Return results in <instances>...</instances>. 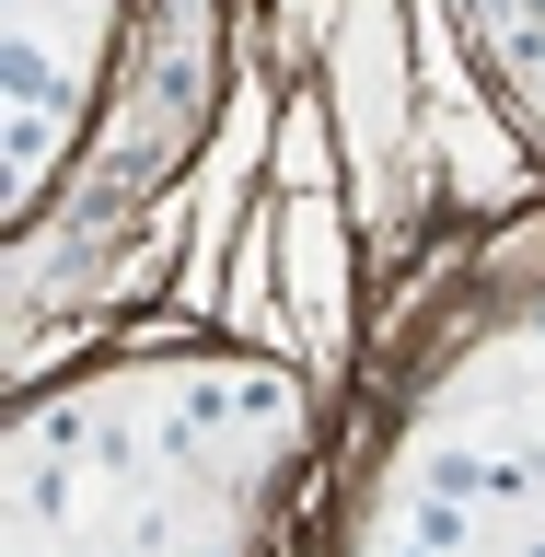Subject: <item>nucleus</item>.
Masks as SVG:
<instances>
[{
  "mask_svg": "<svg viewBox=\"0 0 545 557\" xmlns=\"http://www.w3.org/2000/svg\"><path fill=\"white\" fill-rule=\"evenodd\" d=\"M12 104H24V128L59 104V70H47V47H12Z\"/></svg>",
  "mask_w": 545,
  "mask_h": 557,
  "instance_id": "obj_1",
  "label": "nucleus"
},
{
  "mask_svg": "<svg viewBox=\"0 0 545 557\" xmlns=\"http://www.w3.org/2000/svg\"><path fill=\"white\" fill-rule=\"evenodd\" d=\"M407 557H430V546H407Z\"/></svg>",
  "mask_w": 545,
  "mask_h": 557,
  "instance_id": "obj_2",
  "label": "nucleus"
}]
</instances>
